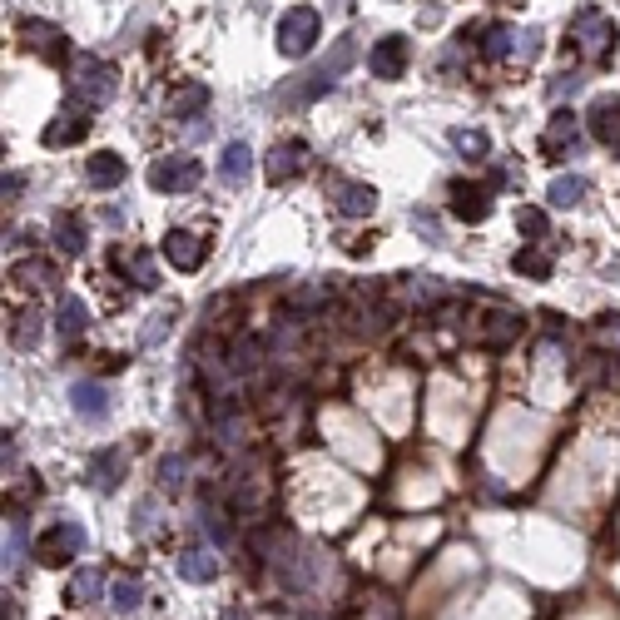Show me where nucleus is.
Returning <instances> with one entry per match:
<instances>
[{
	"mask_svg": "<svg viewBox=\"0 0 620 620\" xmlns=\"http://www.w3.org/2000/svg\"><path fill=\"white\" fill-rule=\"evenodd\" d=\"M616 20L601 10V5H586V10H576L571 15V30H566V45L581 55V60H591V65H606L611 55H616Z\"/></svg>",
	"mask_w": 620,
	"mask_h": 620,
	"instance_id": "f257e3e1",
	"label": "nucleus"
},
{
	"mask_svg": "<svg viewBox=\"0 0 620 620\" xmlns=\"http://www.w3.org/2000/svg\"><path fill=\"white\" fill-rule=\"evenodd\" d=\"M120 90V75L115 65H105L100 55H75L70 60V100L85 105V110H105Z\"/></svg>",
	"mask_w": 620,
	"mask_h": 620,
	"instance_id": "f03ea898",
	"label": "nucleus"
},
{
	"mask_svg": "<svg viewBox=\"0 0 620 620\" xmlns=\"http://www.w3.org/2000/svg\"><path fill=\"white\" fill-rule=\"evenodd\" d=\"M318 35H323V20H318L313 5H293V10L278 20V50H283L288 60H303V55L318 45Z\"/></svg>",
	"mask_w": 620,
	"mask_h": 620,
	"instance_id": "7ed1b4c3",
	"label": "nucleus"
},
{
	"mask_svg": "<svg viewBox=\"0 0 620 620\" xmlns=\"http://www.w3.org/2000/svg\"><path fill=\"white\" fill-rule=\"evenodd\" d=\"M482 55H487V60H536V55H541V30L487 25V30H482Z\"/></svg>",
	"mask_w": 620,
	"mask_h": 620,
	"instance_id": "20e7f679",
	"label": "nucleus"
},
{
	"mask_svg": "<svg viewBox=\"0 0 620 620\" xmlns=\"http://www.w3.org/2000/svg\"><path fill=\"white\" fill-rule=\"evenodd\" d=\"M80 551H85V526H80V521H55V526L35 541V561L50 566V571L70 566Z\"/></svg>",
	"mask_w": 620,
	"mask_h": 620,
	"instance_id": "39448f33",
	"label": "nucleus"
},
{
	"mask_svg": "<svg viewBox=\"0 0 620 620\" xmlns=\"http://www.w3.org/2000/svg\"><path fill=\"white\" fill-rule=\"evenodd\" d=\"M199 179H204V164L194 154H164L149 164V184L159 194H189V189H199Z\"/></svg>",
	"mask_w": 620,
	"mask_h": 620,
	"instance_id": "423d86ee",
	"label": "nucleus"
},
{
	"mask_svg": "<svg viewBox=\"0 0 620 620\" xmlns=\"http://www.w3.org/2000/svg\"><path fill=\"white\" fill-rule=\"evenodd\" d=\"M447 209H452L462 224H482V219L492 214V194H487V184L452 179V184H447Z\"/></svg>",
	"mask_w": 620,
	"mask_h": 620,
	"instance_id": "0eeeda50",
	"label": "nucleus"
},
{
	"mask_svg": "<svg viewBox=\"0 0 620 620\" xmlns=\"http://www.w3.org/2000/svg\"><path fill=\"white\" fill-rule=\"evenodd\" d=\"M303 169H308V144H303V139H283V144H273L268 159H263L268 184H288V179H298Z\"/></svg>",
	"mask_w": 620,
	"mask_h": 620,
	"instance_id": "6e6552de",
	"label": "nucleus"
},
{
	"mask_svg": "<svg viewBox=\"0 0 620 620\" xmlns=\"http://www.w3.org/2000/svg\"><path fill=\"white\" fill-rule=\"evenodd\" d=\"M90 110H75V105H65L55 120L45 124V134H40V144L45 149H70V144H80L85 134H90Z\"/></svg>",
	"mask_w": 620,
	"mask_h": 620,
	"instance_id": "1a4fd4ad",
	"label": "nucleus"
},
{
	"mask_svg": "<svg viewBox=\"0 0 620 620\" xmlns=\"http://www.w3.org/2000/svg\"><path fill=\"white\" fill-rule=\"evenodd\" d=\"M20 40H25V50H35V55L50 60V65H60V60L70 55L65 30H60V25H45V20H20Z\"/></svg>",
	"mask_w": 620,
	"mask_h": 620,
	"instance_id": "9d476101",
	"label": "nucleus"
},
{
	"mask_svg": "<svg viewBox=\"0 0 620 620\" xmlns=\"http://www.w3.org/2000/svg\"><path fill=\"white\" fill-rule=\"evenodd\" d=\"M407 60H412L407 40H402V35H382V40L372 45L368 70L377 75V80H402V75H407Z\"/></svg>",
	"mask_w": 620,
	"mask_h": 620,
	"instance_id": "9b49d317",
	"label": "nucleus"
},
{
	"mask_svg": "<svg viewBox=\"0 0 620 620\" xmlns=\"http://www.w3.org/2000/svg\"><path fill=\"white\" fill-rule=\"evenodd\" d=\"M164 258H169V268H179V273H194L204 258H209V244L199 239V234H189V229H169L164 234Z\"/></svg>",
	"mask_w": 620,
	"mask_h": 620,
	"instance_id": "f8f14e48",
	"label": "nucleus"
},
{
	"mask_svg": "<svg viewBox=\"0 0 620 620\" xmlns=\"http://www.w3.org/2000/svg\"><path fill=\"white\" fill-rule=\"evenodd\" d=\"M333 209H338L343 219H368L372 209H377V189H372V184H358V179H338V184H333Z\"/></svg>",
	"mask_w": 620,
	"mask_h": 620,
	"instance_id": "ddd939ff",
	"label": "nucleus"
},
{
	"mask_svg": "<svg viewBox=\"0 0 620 620\" xmlns=\"http://www.w3.org/2000/svg\"><path fill=\"white\" fill-rule=\"evenodd\" d=\"M576 144H581V120H576L571 110H556V115L546 120V134H541V154L561 159V154H571Z\"/></svg>",
	"mask_w": 620,
	"mask_h": 620,
	"instance_id": "4468645a",
	"label": "nucleus"
},
{
	"mask_svg": "<svg viewBox=\"0 0 620 620\" xmlns=\"http://www.w3.org/2000/svg\"><path fill=\"white\" fill-rule=\"evenodd\" d=\"M124 174H129V164H124L115 149H95V154L85 159V184H90V189H120Z\"/></svg>",
	"mask_w": 620,
	"mask_h": 620,
	"instance_id": "2eb2a0df",
	"label": "nucleus"
},
{
	"mask_svg": "<svg viewBox=\"0 0 620 620\" xmlns=\"http://www.w3.org/2000/svg\"><path fill=\"white\" fill-rule=\"evenodd\" d=\"M115 268H120L134 288H144V293L159 288V268H154V258H149L144 248H115Z\"/></svg>",
	"mask_w": 620,
	"mask_h": 620,
	"instance_id": "dca6fc26",
	"label": "nucleus"
},
{
	"mask_svg": "<svg viewBox=\"0 0 620 620\" xmlns=\"http://www.w3.org/2000/svg\"><path fill=\"white\" fill-rule=\"evenodd\" d=\"M586 124H591V134H596L606 149H616V144H620V100H616V95H596V100H591V115H586Z\"/></svg>",
	"mask_w": 620,
	"mask_h": 620,
	"instance_id": "f3484780",
	"label": "nucleus"
},
{
	"mask_svg": "<svg viewBox=\"0 0 620 620\" xmlns=\"http://www.w3.org/2000/svg\"><path fill=\"white\" fill-rule=\"evenodd\" d=\"M124 467H129L124 447H105V452H95V457H90V487H95V492H115L120 477H124Z\"/></svg>",
	"mask_w": 620,
	"mask_h": 620,
	"instance_id": "a211bd4d",
	"label": "nucleus"
},
{
	"mask_svg": "<svg viewBox=\"0 0 620 620\" xmlns=\"http://www.w3.org/2000/svg\"><path fill=\"white\" fill-rule=\"evenodd\" d=\"M70 407H75L80 422H105L110 417V397H105L100 382H75L70 387Z\"/></svg>",
	"mask_w": 620,
	"mask_h": 620,
	"instance_id": "6ab92c4d",
	"label": "nucleus"
},
{
	"mask_svg": "<svg viewBox=\"0 0 620 620\" xmlns=\"http://www.w3.org/2000/svg\"><path fill=\"white\" fill-rule=\"evenodd\" d=\"M179 576H184V581H194V586H209V581H219V561H214V551H204V546H189V551H179Z\"/></svg>",
	"mask_w": 620,
	"mask_h": 620,
	"instance_id": "aec40b11",
	"label": "nucleus"
},
{
	"mask_svg": "<svg viewBox=\"0 0 620 620\" xmlns=\"http://www.w3.org/2000/svg\"><path fill=\"white\" fill-rule=\"evenodd\" d=\"M209 110V85H199V80H189V85H179L174 95H169V115L174 120H194V115H204Z\"/></svg>",
	"mask_w": 620,
	"mask_h": 620,
	"instance_id": "412c9836",
	"label": "nucleus"
},
{
	"mask_svg": "<svg viewBox=\"0 0 620 620\" xmlns=\"http://www.w3.org/2000/svg\"><path fill=\"white\" fill-rule=\"evenodd\" d=\"M248 169H253V149H248L244 139H234V144L224 149V159H219V179H224L229 189H239V184H248Z\"/></svg>",
	"mask_w": 620,
	"mask_h": 620,
	"instance_id": "4be33fe9",
	"label": "nucleus"
},
{
	"mask_svg": "<svg viewBox=\"0 0 620 620\" xmlns=\"http://www.w3.org/2000/svg\"><path fill=\"white\" fill-rule=\"evenodd\" d=\"M85 328H90V308H85L80 298H60V308H55V333H60L65 343H75Z\"/></svg>",
	"mask_w": 620,
	"mask_h": 620,
	"instance_id": "5701e85b",
	"label": "nucleus"
},
{
	"mask_svg": "<svg viewBox=\"0 0 620 620\" xmlns=\"http://www.w3.org/2000/svg\"><path fill=\"white\" fill-rule=\"evenodd\" d=\"M521 328H526V323L501 308V313H492V318L482 323V343H487V348H511V343L521 338Z\"/></svg>",
	"mask_w": 620,
	"mask_h": 620,
	"instance_id": "b1692460",
	"label": "nucleus"
},
{
	"mask_svg": "<svg viewBox=\"0 0 620 620\" xmlns=\"http://www.w3.org/2000/svg\"><path fill=\"white\" fill-rule=\"evenodd\" d=\"M40 313L35 308H15L10 313V323H5V338H10V348H35V338H40Z\"/></svg>",
	"mask_w": 620,
	"mask_h": 620,
	"instance_id": "393cba45",
	"label": "nucleus"
},
{
	"mask_svg": "<svg viewBox=\"0 0 620 620\" xmlns=\"http://www.w3.org/2000/svg\"><path fill=\"white\" fill-rule=\"evenodd\" d=\"M10 278L25 283V288H50V283H60V273H55L50 258H20V263L10 268Z\"/></svg>",
	"mask_w": 620,
	"mask_h": 620,
	"instance_id": "a878e982",
	"label": "nucleus"
},
{
	"mask_svg": "<svg viewBox=\"0 0 620 620\" xmlns=\"http://www.w3.org/2000/svg\"><path fill=\"white\" fill-rule=\"evenodd\" d=\"M50 229H55V244H60V253H70V258H80V253H85V224H80V214H55V219H50Z\"/></svg>",
	"mask_w": 620,
	"mask_h": 620,
	"instance_id": "bb28decb",
	"label": "nucleus"
},
{
	"mask_svg": "<svg viewBox=\"0 0 620 620\" xmlns=\"http://www.w3.org/2000/svg\"><path fill=\"white\" fill-rule=\"evenodd\" d=\"M353 60H358V40H353V35H343V40L333 45V55H328V60L318 65V75H323V80L333 85L338 75H348V70H353Z\"/></svg>",
	"mask_w": 620,
	"mask_h": 620,
	"instance_id": "cd10ccee",
	"label": "nucleus"
},
{
	"mask_svg": "<svg viewBox=\"0 0 620 620\" xmlns=\"http://www.w3.org/2000/svg\"><path fill=\"white\" fill-rule=\"evenodd\" d=\"M100 591H105V576H100V571H75L65 601H70V606H90V601H100Z\"/></svg>",
	"mask_w": 620,
	"mask_h": 620,
	"instance_id": "c85d7f7f",
	"label": "nucleus"
},
{
	"mask_svg": "<svg viewBox=\"0 0 620 620\" xmlns=\"http://www.w3.org/2000/svg\"><path fill=\"white\" fill-rule=\"evenodd\" d=\"M556 209H576L586 199V179L581 174H566V179H551V194H546Z\"/></svg>",
	"mask_w": 620,
	"mask_h": 620,
	"instance_id": "c756f323",
	"label": "nucleus"
},
{
	"mask_svg": "<svg viewBox=\"0 0 620 620\" xmlns=\"http://www.w3.org/2000/svg\"><path fill=\"white\" fill-rule=\"evenodd\" d=\"M511 268H516V273H526V278H551V253L531 244V248H521V253L511 258Z\"/></svg>",
	"mask_w": 620,
	"mask_h": 620,
	"instance_id": "7c9ffc66",
	"label": "nucleus"
},
{
	"mask_svg": "<svg viewBox=\"0 0 620 620\" xmlns=\"http://www.w3.org/2000/svg\"><path fill=\"white\" fill-rule=\"evenodd\" d=\"M452 144H457L467 159H487V154H492V139H487L482 129H452Z\"/></svg>",
	"mask_w": 620,
	"mask_h": 620,
	"instance_id": "2f4dec72",
	"label": "nucleus"
},
{
	"mask_svg": "<svg viewBox=\"0 0 620 620\" xmlns=\"http://www.w3.org/2000/svg\"><path fill=\"white\" fill-rule=\"evenodd\" d=\"M110 601H115V611H139V601H144V581H139V576H120Z\"/></svg>",
	"mask_w": 620,
	"mask_h": 620,
	"instance_id": "473e14b6",
	"label": "nucleus"
},
{
	"mask_svg": "<svg viewBox=\"0 0 620 620\" xmlns=\"http://www.w3.org/2000/svg\"><path fill=\"white\" fill-rule=\"evenodd\" d=\"M25 556V516L10 511V526H5V561H20Z\"/></svg>",
	"mask_w": 620,
	"mask_h": 620,
	"instance_id": "72a5a7b5",
	"label": "nucleus"
},
{
	"mask_svg": "<svg viewBox=\"0 0 620 620\" xmlns=\"http://www.w3.org/2000/svg\"><path fill=\"white\" fill-rule=\"evenodd\" d=\"M516 224H521V234H526L531 244H546V234H551V229H546V214H541V209H521V214H516Z\"/></svg>",
	"mask_w": 620,
	"mask_h": 620,
	"instance_id": "f704fd0d",
	"label": "nucleus"
},
{
	"mask_svg": "<svg viewBox=\"0 0 620 620\" xmlns=\"http://www.w3.org/2000/svg\"><path fill=\"white\" fill-rule=\"evenodd\" d=\"M229 363H234L239 372L253 368V363H258V338H239V343H234V358H229Z\"/></svg>",
	"mask_w": 620,
	"mask_h": 620,
	"instance_id": "c9c22d12",
	"label": "nucleus"
},
{
	"mask_svg": "<svg viewBox=\"0 0 620 620\" xmlns=\"http://www.w3.org/2000/svg\"><path fill=\"white\" fill-rule=\"evenodd\" d=\"M581 85H586V80H581L576 70H571V75H556V80H551V100H566V95H576Z\"/></svg>",
	"mask_w": 620,
	"mask_h": 620,
	"instance_id": "e433bc0d",
	"label": "nucleus"
},
{
	"mask_svg": "<svg viewBox=\"0 0 620 620\" xmlns=\"http://www.w3.org/2000/svg\"><path fill=\"white\" fill-rule=\"evenodd\" d=\"M159 482H164L169 492H179V482H184V457H169V462L159 467Z\"/></svg>",
	"mask_w": 620,
	"mask_h": 620,
	"instance_id": "4c0bfd02",
	"label": "nucleus"
},
{
	"mask_svg": "<svg viewBox=\"0 0 620 620\" xmlns=\"http://www.w3.org/2000/svg\"><path fill=\"white\" fill-rule=\"evenodd\" d=\"M0 189H5V199H15V194H20V189H25V179H20V174H15V179H10V174H5V184H0Z\"/></svg>",
	"mask_w": 620,
	"mask_h": 620,
	"instance_id": "58836bf2",
	"label": "nucleus"
},
{
	"mask_svg": "<svg viewBox=\"0 0 620 620\" xmlns=\"http://www.w3.org/2000/svg\"><path fill=\"white\" fill-rule=\"evenodd\" d=\"M219 620H253V616H244V611H234V606H229V611H224Z\"/></svg>",
	"mask_w": 620,
	"mask_h": 620,
	"instance_id": "ea45409f",
	"label": "nucleus"
},
{
	"mask_svg": "<svg viewBox=\"0 0 620 620\" xmlns=\"http://www.w3.org/2000/svg\"><path fill=\"white\" fill-rule=\"evenodd\" d=\"M616 154H620V144H616Z\"/></svg>",
	"mask_w": 620,
	"mask_h": 620,
	"instance_id": "a19ab883",
	"label": "nucleus"
}]
</instances>
